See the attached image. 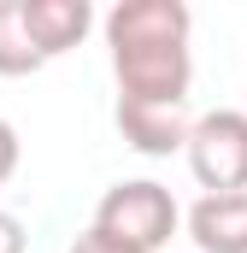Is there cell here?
Wrapping results in <instances>:
<instances>
[{"label": "cell", "instance_id": "9c48e42d", "mask_svg": "<svg viewBox=\"0 0 247 253\" xmlns=\"http://www.w3.org/2000/svg\"><path fill=\"white\" fill-rule=\"evenodd\" d=\"M18 159H24V141H18V129L0 118V189L12 183V171H18Z\"/></svg>", "mask_w": 247, "mask_h": 253}, {"label": "cell", "instance_id": "3957f363", "mask_svg": "<svg viewBox=\"0 0 247 253\" xmlns=\"http://www.w3.org/2000/svg\"><path fill=\"white\" fill-rule=\"evenodd\" d=\"M183 159H188L194 183L206 194L247 189V112L218 106V112L194 118L188 124V141H183Z\"/></svg>", "mask_w": 247, "mask_h": 253}, {"label": "cell", "instance_id": "277c9868", "mask_svg": "<svg viewBox=\"0 0 247 253\" xmlns=\"http://www.w3.org/2000/svg\"><path fill=\"white\" fill-rule=\"evenodd\" d=\"M24 36L41 59H59L71 47H82V36L94 30V6L88 0H18Z\"/></svg>", "mask_w": 247, "mask_h": 253}, {"label": "cell", "instance_id": "7a4b0ae2", "mask_svg": "<svg viewBox=\"0 0 247 253\" xmlns=\"http://www.w3.org/2000/svg\"><path fill=\"white\" fill-rule=\"evenodd\" d=\"M177 224H183L177 200H171L165 183H153V177L112 183V189L100 194V206H94V230L118 236L124 248H135V253H159L177 236Z\"/></svg>", "mask_w": 247, "mask_h": 253}, {"label": "cell", "instance_id": "5b68a950", "mask_svg": "<svg viewBox=\"0 0 247 253\" xmlns=\"http://www.w3.org/2000/svg\"><path fill=\"white\" fill-rule=\"evenodd\" d=\"M188 242L200 253H247V189L200 194L188 206Z\"/></svg>", "mask_w": 247, "mask_h": 253}, {"label": "cell", "instance_id": "30bf717a", "mask_svg": "<svg viewBox=\"0 0 247 253\" xmlns=\"http://www.w3.org/2000/svg\"><path fill=\"white\" fill-rule=\"evenodd\" d=\"M0 253H30V230L12 212H0Z\"/></svg>", "mask_w": 247, "mask_h": 253}, {"label": "cell", "instance_id": "6da1fadb", "mask_svg": "<svg viewBox=\"0 0 247 253\" xmlns=\"http://www.w3.org/2000/svg\"><path fill=\"white\" fill-rule=\"evenodd\" d=\"M100 30H106L112 71H118V100H135V106H183L188 100L194 18L183 0H118Z\"/></svg>", "mask_w": 247, "mask_h": 253}, {"label": "cell", "instance_id": "8992f818", "mask_svg": "<svg viewBox=\"0 0 247 253\" xmlns=\"http://www.w3.org/2000/svg\"><path fill=\"white\" fill-rule=\"evenodd\" d=\"M118 129L124 141L147 159H165V153H183L188 141V112L183 106H135V100H118Z\"/></svg>", "mask_w": 247, "mask_h": 253}, {"label": "cell", "instance_id": "52a82bcc", "mask_svg": "<svg viewBox=\"0 0 247 253\" xmlns=\"http://www.w3.org/2000/svg\"><path fill=\"white\" fill-rule=\"evenodd\" d=\"M41 65L47 59L30 47L24 18H18V0H0V77H36Z\"/></svg>", "mask_w": 247, "mask_h": 253}, {"label": "cell", "instance_id": "ba28073f", "mask_svg": "<svg viewBox=\"0 0 247 253\" xmlns=\"http://www.w3.org/2000/svg\"><path fill=\"white\" fill-rule=\"evenodd\" d=\"M71 253H135V248H124L118 236H106V230H77V242H71Z\"/></svg>", "mask_w": 247, "mask_h": 253}]
</instances>
